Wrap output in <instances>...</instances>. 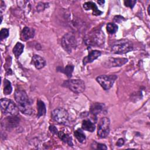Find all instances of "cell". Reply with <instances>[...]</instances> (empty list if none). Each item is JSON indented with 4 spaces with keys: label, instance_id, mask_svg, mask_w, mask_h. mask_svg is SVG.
<instances>
[{
    "label": "cell",
    "instance_id": "cell-1",
    "mask_svg": "<svg viewBox=\"0 0 150 150\" xmlns=\"http://www.w3.org/2000/svg\"><path fill=\"white\" fill-rule=\"evenodd\" d=\"M15 100L20 111L23 114L30 115L33 114V110L31 106L30 100L25 91L18 90L15 93Z\"/></svg>",
    "mask_w": 150,
    "mask_h": 150
},
{
    "label": "cell",
    "instance_id": "cell-2",
    "mask_svg": "<svg viewBox=\"0 0 150 150\" xmlns=\"http://www.w3.org/2000/svg\"><path fill=\"white\" fill-rule=\"evenodd\" d=\"M1 110L4 115L15 117L18 114L19 108L14 102L6 98H2L0 101Z\"/></svg>",
    "mask_w": 150,
    "mask_h": 150
},
{
    "label": "cell",
    "instance_id": "cell-3",
    "mask_svg": "<svg viewBox=\"0 0 150 150\" xmlns=\"http://www.w3.org/2000/svg\"><path fill=\"white\" fill-rule=\"evenodd\" d=\"M132 43L127 39H120L114 42L111 46V51L115 54H124L133 50Z\"/></svg>",
    "mask_w": 150,
    "mask_h": 150
},
{
    "label": "cell",
    "instance_id": "cell-4",
    "mask_svg": "<svg viewBox=\"0 0 150 150\" xmlns=\"http://www.w3.org/2000/svg\"><path fill=\"white\" fill-rule=\"evenodd\" d=\"M63 86L77 94L81 93L85 90V83L81 79H70L66 80L64 81Z\"/></svg>",
    "mask_w": 150,
    "mask_h": 150
},
{
    "label": "cell",
    "instance_id": "cell-5",
    "mask_svg": "<svg viewBox=\"0 0 150 150\" xmlns=\"http://www.w3.org/2000/svg\"><path fill=\"white\" fill-rule=\"evenodd\" d=\"M61 44L64 50L68 53H71L77 47V41L72 33L65 34L62 38Z\"/></svg>",
    "mask_w": 150,
    "mask_h": 150
},
{
    "label": "cell",
    "instance_id": "cell-6",
    "mask_svg": "<svg viewBox=\"0 0 150 150\" xmlns=\"http://www.w3.org/2000/svg\"><path fill=\"white\" fill-rule=\"evenodd\" d=\"M105 41V35L101 30L91 33L87 38V43L93 46H101Z\"/></svg>",
    "mask_w": 150,
    "mask_h": 150
},
{
    "label": "cell",
    "instance_id": "cell-7",
    "mask_svg": "<svg viewBox=\"0 0 150 150\" xmlns=\"http://www.w3.org/2000/svg\"><path fill=\"white\" fill-rule=\"evenodd\" d=\"M117 79V76L115 74H104L98 76L96 78V80L105 90H107L112 87Z\"/></svg>",
    "mask_w": 150,
    "mask_h": 150
},
{
    "label": "cell",
    "instance_id": "cell-8",
    "mask_svg": "<svg viewBox=\"0 0 150 150\" xmlns=\"http://www.w3.org/2000/svg\"><path fill=\"white\" fill-rule=\"evenodd\" d=\"M110 119L107 117L101 118L98 124L97 135L101 138H106L110 132Z\"/></svg>",
    "mask_w": 150,
    "mask_h": 150
},
{
    "label": "cell",
    "instance_id": "cell-9",
    "mask_svg": "<svg viewBox=\"0 0 150 150\" xmlns=\"http://www.w3.org/2000/svg\"><path fill=\"white\" fill-rule=\"evenodd\" d=\"M52 118L59 124H64L69 118L67 111L63 108H57L52 112Z\"/></svg>",
    "mask_w": 150,
    "mask_h": 150
},
{
    "label": "cell",
    "instance_id": "cell-10",
    "mask_svg": "<svg viewBox=\"0 0 150 150\" xmlns=\"http://www.w3.org/2000/svg\"><path fill=\"white\" fill-rule=\"evenodd\" d=\"M128 62L126 58H114L110 57L106 60L104 63V66L107 68L114 67H120Z\"/></svg>",
    "mask_w": 150,
    "mask_h": 150
},
{
    "label": "cell",
    "instance_id": "cell-11",
    "mask_svg": "<svg viewBox=\"0 0 150 150\" xmlns=\"http://www.w3.org/2000/svg\"><path fill=\"white\" fill-rule=\"evenodd\" d=\"M35 36V30L33 28L25 27L21 33V39L23 41H26Z\"/></svg>",
    "mask_w": 150,
    "mask_h": 150
},
{
    "label": "cell",
    "instance_id": "cell-12",
    "mask_svg": "<svg viewBox=\"0 0 150 150\" xmlns=\"http://www.w3.org/2000/svg\"><path fill=\"white\" fill-rule=\"evenodd\" d=\"M101 54V53L99 50H94L90 51L88 54L83 59V64L86 65L87 63L93 62L94 60L97 59L99 56H100Z\"/></svg>",
    "mask_w": 150,
    "mask_h": 150
},
{
    "label": "cell",
    "instance_id": "cell-13",
    "mask_svg": "<svg viewBox=\"0 0 150 150\" xmlns=\"http://www.w3.org/2000/svg\"><path fill=\"white\" fill-rule=\"evenodd\" d=\"M104 109L105 105L104 104L100 103H93L90 107V112L93 116L96 117L98 114L104 111Z\"/></svg>",
    "mask_w": 150,
    "mask_h": 150
},
{
    "label": "cell",
    "instance_id": "cell-14",
    "mask_svg": "<svg viewBox=\"0 0 150 150\" xmlns=\"http://www.w3.org/2000/svg\"><path fill=\"white\" fill-rule=\"evenodd\" d=\"M83 8L85 10H92L93 11V15L96 16L100 15L103 13V12L100 11L98 9V8L95 3L93 2H87L83 4Z\"/></svg>",
    "mask_w": 150,
    "mask_h": 150
},
{
    "label": "cell",
    "instance_id": "cell-15",
    "mask_svg": "<svg viewBox=\"0 0 150 150\" xmlns=\"http://www.w3.org/2000/svg\"><path fill=\"white\" fill-rule=\"evenodd\" d=\"M32 63L37 69H42L46 64L45 60L39 55L35 54L32 57Z\"/></svg>",
    "mask_w": 150,
    "mask_h": 150
},
{
    "label": "cell",
    "instance_id": "cell-16",
    "mask_svg": "<svg viewBox=\"0 0 150 150\" xmlns=\"http://www.w3.org/2000/svg\"><path fill=\"white\" fill-rule=\"evenodd\" d=\"M58 136L63 142L67 144L69 146H73V144L72 142V138L68 134H65L63 131H60L58 132Z\"/></svg>",
    "mask_w": 150,
    "mask_h": 150
},
{
    "label": "cell",
    "instance_id": "cell-17",
    "mask_svg": "<svg viewBox=\"0 0 150 150\" xmlns=\"http://www.w3.org/2000/svg\"><path fill=\"white\" fill-rule=\"evenodd\" d=\"M81 128L84 130L89 132H93L95 130L96 127L94 123H93L90 120H84L83 121Z\"/></svg>",
    "mask_w": 150,
    "mask_h": 150
},
{
    "label": "cell",
    "instance_id": "cell-18",
    "mask_svg": "<svg viewBox=\"0 0 150 150\" xmlns=\"http://www.w3.org/2000/svg\"><path fill=\"white\" fill-rule=\"evenodd\" d=\"M37 107H38V117H40L45 115L46 112V108L45 103L41 100H38L37 101Z\"/></svg>",
    "mask_w": 150,
    "mask_h": 150
},
{
    "label": "cell",
    "instance_id": "cell-19",
    "mask_svg": "<svg viewBox=\"0 0 150 150\" xmlns=\"http://www.w3.org/2000/svg\"><path fill=\"white\" fill-rule=\"evenodd\" d=\"M24 49V45L20 43L17 42L13 49V53L16 57H18L23 52Z\"/></svg>",
    "mask_w": 150,
    "mask_h": 150
},
{
    "label": "cell",
    "instance_id": "cell-20",
    "mask_svg": "<svg viewBox=\"0 0 150 150\" xmlns=\"http://www.w3.org/2000/svg\"><path fill=\"white\" fill-rule=\"evenodd\" d=\"M75 137L77 138L78 141L80 143H83L86 141V135L81 129H77L74 132Z\"/></svg>",
    "mask_w": 150,
    "mask_h": 150
},
{
    "label": "cell",
    "instance_id": "cell-21",
    "mask_svg": "<svg viewBox=\"0 0 150 150\" xmlns=\"http://www.w3.org/2000/svg\"><path fill=\"white\" fill-rule=\"evenodd\" d=\"M12 91V87L11 82L5 79L4 80V93L5 95L10 94Z\"/></svg>",
    "mask_w": 150,
    "mask_h": 150
},
{
    "label": "cell",
    "instance_id": "cell-22",
    "mask_svg": "<svg viewBox=\"0 0 150 150\" xmlns=\"http://www.w3.org/2000/svg\"><path fill=\"white\" fill-rule=\"evenodd\" d=\"M107 31L110 33V34H114L116 33V32L118 30V26L115 23H108L107 24Z\"/></svg>",
    "mask_w": 150,
    "mask_h": 150
},
{
    "label": "cell",
    "instance_id": "cell-23",
    "mask_svg": "<svg viewBox=\"0 0 150 150\" xmlns=\"http://www.w3.org/2000/svg\"><path fill=\"white\" fill-rule=\"evenodd\" d=\"M74 70V66L72 64H67L66 67L63 70V73L66 74V75L68 77H71L72 75L73 71Z\"/></svg>",
    "mask_w": 150,
    "mask_h": 150
},
{
    "label": "cell",
    "instance_id": "cell-24",
    "mask_svg": "<svg viewBox=\"0 0 150 150\" xmlns=\"http://www.w3.org/2000/svg\"><path fill=\"white\" fill-rule=\"evenodd\" d=\"M9 36V30L8 29H6V28H2L0 32V38H1V40H2L4 39H6L7 37H8Z\"/></svg>",
    "mask_w": 150,
    "mask_h": 150
},
{
    "label": "cell",
    "instance_id": "cell-25",
    "mask_svg": "<svg viewBox=\"0 0 150 150\" xmlns=\"http://www.w3.org/2000/svg\"><path fill=\"white\" fill-rule=\"evenodd\" d=\"M124 5L127 6V7H129L131 8H132L135 4H136L137 1L135 0H127V1H124Z\"/></svg>",
    "mask_w": 150,
    "mask_h": 150
},
{
    "label": "cell",
    "instance_id": "cell-26",
    "mask_svg": "<svg viewBox=\"0 0 150 150\" xmlns=\"http://www.w3.org/2000/svg\"><path fill=\"white\" fill-rule=\"evenodd\" d=\"M94 145L96 146V148H95V149H103V150L107 149L106 145L103 144H100V143H97L96 142H94Z\"/></svg>",
    "mask_w": 150,
    "mask_h": 150
},
{
    "label": "cell",
    "instance_id": "cell-27",
    "mask_svg": "<svg viewBox=\"0 0 150 150\" xmlns=\"http://www.w3.org/2000/svg\"><path fill=\"white\" fill-rule=\"evenodd\" d=\"M46 8V6L45 5V4H43L42 2H40L37 5V7H36L37 11H38V12L42 11L44 10Z\"/></svg>",
    "mask_w": 150,
    "mask_h": 150
},
{
    "label": "cell",
    "instance_id": "cell-28",
    "mask_svg": "<svg viewBox=\"0 0 150 150\" xmlns=\"http://www.w3.org/2000/svg\"><path fill=\"white\" fill-rule=\"evenodd\" d=\"M49 130L50 131L53 133V134H58V131L56 127L54 125H50L49 126Z\"/></svg>",
    "mask_w": 150,
    "mask_h": 150
},
{
    "label": "cell",
    "instance_id": "cell-29",
    "mask_svg": "<svg viewBox=\"0 0 150 150\" xmlns=\"http://www.w3.org/2000/svg\"><path fill=\"white\" fill-rule=\"evenodd\" d=\"M114 20L116 22H121V21L124 20V18L120 15H116L115 16H114Z\"/></svg>",
    "mask_w": 150,
    "mask_h": 150
},
{
    "label": "cell",
    "instance_id": "cell-30",
    "mask_svg": "<svg viewBox=\"0 0 150 150\" xmlns=\"http://www.w3.org/2000/svg\"><path fill=\"white\" fill-rule=\"evenodd\" d=\"M124 139H122V138H120V139L118 140L117 142V145L118 146H122V145H124Z\"/></svg>",
    "mask_w": 150,
    "mask_h": 150
},
{
    "label": "cell",
    "instance_id": "cell-31",
    "mask_svg": "<svg viewBox=\"0 0 150 150\" xmlns=\"http://www.w3.org/2000/svg\"><path fill=\"white\" fill-rule=\"evenodd\" d=\"M97 2L100 4V5H103L104 4V2H105V1H97Z\"/></svg>",
    "mask_w": 150,
    "mask_h": 150
},
{
    "label": "cell",
    "instance_id": "cell-32",
    "mask_svg": "<svg viewBox=\"0 0 150 150\" xmlns=\"http://www.w3.org/2000/svg\"><path fill=\"white\" fill-rule=\"evenodd\" d=\"M149 8H150V6H149L148 8V14L149 15Z\"/></svg>",
    "mask_w": 150,
    "mask_h": 150
}]
</instances>
